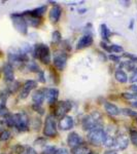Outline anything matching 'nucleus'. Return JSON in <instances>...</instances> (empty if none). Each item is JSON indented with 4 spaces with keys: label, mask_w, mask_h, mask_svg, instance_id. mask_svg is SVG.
Listing matches in <instances>:
<instances>
[{
    "label": "nucleus",
    "mask_w": 137,
    "mask_h": 154,
    "mask_svg": "<svg viewBox=\"0 0 137 154\" xmlns=\"http://www.w3.org/2000/svg\"><path fill=\"white\" fill-rule=\"evenodd\" d=\"M71 103L68 101L58 102L55 106V117H64L71 109Z\"/></svg>",
    "instance_id": "nucleus-8"
},
{
    "label": "nucleus",
    "mask_w": 137,
    "mask_h": 154,
    "mask_svg": "<svg viewBox=\"0 0 137 154\" xmlns=\"http://www.w3.org/2000/svg\"><path fill=\"white\" fill-rule=\"evenodd\" d=\"M11 131H2L1 134H0V140L3 141V142H4V141L9 140V139H11Z\"/></svg>",
    "instance_id": "nucleus-28"
},
{
    "label": "nucleus",
    "mask_w": 137,
    "mask_h": 154,
    "mask_svg": "<svg viewBox=\"0 0 137 154\" xmlns=\"http://www.w3.org/2000/svg\"><path fill=\"white\" fill-rule=\"evenodd\" d=\"M104 108H105L106 112L113 116L119 115V114L121 113V110L119 109V107L113 103H109V102H105V103H104Z\"/></svg>",
    "instance_id": "nucleus-19"
},
{
    "label": "nucleus",
    "mask_w": 137,
    "mask_h": 154,
    "mask_svg": "<svg viewBox=\"0 0 137 154\" xmlns=\"http://www.w3.org/2000/svg\"><path fill=\"white\" fill-rule=\"evenodd\" d=\"M43 135L46 137H55L57 135V122L56 117L53 114H49L46 116V120H44L43 125Z\"/></svg>",
    "instance_id": "nucleus-3"
},
{
    "label": "nucleus",
    "mask_w": 137,
    "mask_h": 154,
    "mask_svg": "<svg viewBox=\"0 0 137 154\" xmlns=\"http://www.w3.org/2000/svg\"><path fill=\"white\" fill-rule=\"evenodd\" d=\"M3 74H4V79H5L6 82L11 83L12 81H14V67H12L9 63H7L3 66Z\"/></svg>",
    "instance_id": "nucleus-13"
},
{
    "label": "nucleus",
    "mask_w": 137,
    "mask_h": 154,
    "mask_svg": "<svg viewBox=\"0 0 137 154\" xmlns=\"http://www.w3.org/2000/svg\"><path fill=\"white\" fill-rule=\"evenodd\" d=\"M46 89H39L32 95V101L34 103L33 105L41 106V104L43 103L44 99H46Z\"/></svg>",
    "instance_id": "nucleus-16"
},
{
    "label": "nucleus",
    "mask_w": 137,
    "mask_h": 154,
    "mask_svg": "<svg viewBox=\"0 0 137 154\" xmlns=\"http://www.w3.org/2000/svg\"><path fill=\"white\" fill-rule=\"evenodd\" d=\"M19 86H20V83L18 81H12V82L9 83L8 88H7V91H8L9 94L16 93V91L19 89Z\"/></svg>",
    "instance_id": "nucleus-24"
},
{
    "label": "nucleus",
    "mask_w": 137,
    "mask_h": 154,
    "mask_svg": "<svg viewBox=\"0 0 137 154\" xmlns=\"http://www.w3.org/2000/svg\"><path fill=\"white\" fill-rule=\"evenodd\" d=\"M62 14V8L59 5H54L52 7V9L49 11V19L52 23H57L59 21L60 17Z\"/></svg>",
    "instance_id": "nucleus-17"
},
{
    "label": "nucleus",
    "mask_w": 137,
    "mask_h": 154,
    "mask_svg": "<svg viewBox=\"0 0 137 154\" xmlns=\"http://www.w3.org/2000/svg\"><path fill=\"white\" fill-rule=\"evenodd\" d=\"M33 109L36 111V112H39L40 114L43 113V108L41 106H38V105H33Z\"/></svg>",
    "instance_id": "nucleus-40"
},
{
    "label": "nucleus",
    "mask_w": 137,
    "mask_h": 154,
    "mask_svg": "<svg viewBox=\"0 0 137 154\" xmlns=\"http://www.w3.org/2000/svg\"><path fill=\"white\" fill-rule=\"evenodd\" d=\"M12 18V24L14 27L17 29V31L21 34H27L28 32V25H27L26 19L24 18L23 14H11Z\"/></svg>",
    "instance_id": "nucleus-4"
},
{
    "label": "nucleus",
    "mask_w": 137,
    "mask_h": 154,
    "mask_svg": "<svg viewBox=\"0 0 137 154\" xmlns=\"http://www.w3.org/2000/svg\"><path fill=\"white\" fill-rule=\"evenodd\" d=\"M124 57H127V58H129V59L131 60V62H137V56H134V54L125 53V54H124Z\"/></svg>",
    "instance_id": "nucleus-37"
},
{
    "label": "nucleus",
    "mask_w": 137,
    "mask_h": 154,
    "mask_svg": "<svg viewBox=\"0 0 137 154\" xmlns=\"http://www.w3.org/2000/svg\"><path fill=\"white\" fill-rule=\"evenodd\" d=\"M109 59L113 60V61H114V62H116V63H119V57L113 56V54H110V56H109Z\"/></svg>",
    "instance_id": "nucleus-42"
},
{
    "label": "nucleus",
    "mask_w": 137,
    "mask_h": 154,
    "mask_svg": "<svg viewBox=\"0 0 137 154\" xmlns=\"http://www.w3.org/2000/svg\"><path fill=\"white\" fill-rule=\"evenodd\" d=\"M130 82L131 83H137V68H135L133 74L130 77Z\"/></svg>",
    "instance_id": "nucleus-34"
},
{
    "label": "nucleus",
    "mask_w": 137,
    "mask_h": 154,
    "mask_svg": "<svg viewBox=\"0 0 137 154\" xmlns=\"http://www.w3.org/2000/svg\"><path fill=\"white\" fill-rule=\"evenodd\" d=\"M62 39V36H61V33L59 31H55L53 33V41L55 42H60Z\"/></svg>",
    "instance_id": "nucleus-33"
},
{
    "label": "nucleus",
    "mask_w": 137,
    "mask_h": 154,
    "mask_svg": "<svg viewBox=\"0 0 137 154\" xmlns=\"http://www.w3.org/2000/svg\"><path fill=\"white\" fill-rule=\"evenodd\" d=\"M33 53H34V57L36 59H38L41 63L43 64H49L51 62V51H49V48L46 44H36L34 46L33 49Z\"/></svg>",
    "instance_id": "nucleus-2"
},
{
    "label": "nucleus",
    "mask_w": 137,
    "mask_h": 154,
    "mask_svg": "<svg viewBox=\"0 0 137 154\" xmlns=\"http://www.w3.org/2000/svg\"><path fill=\"white\" fill-rule=\"evenodd\" d=\"M55 152H56V148L54 146H48L42 150L41 154H55Z\"/></svg>",
    "instance_id": "nucleus-32"
},
{
    "label": "nucleus",
    "mask_w": 137,
    "mask_h": 154,
    "mask_svg": "<svg viewBox=\"0 0 137 154\" xmlns=\"http://www.w3.org/2000/svg\"><path fill=\"white\" fill-rule=\"evenodd\" d=\"M100 44H101L102 48H104V49H105L106 51H108V53H110V48H109V46L107 45V44L105 43V42H103V41H102Z\"/></svg>",
    "instance_id": "nucleus-41"
},
{
    "label": "nucleus",
    "mask_w": 137,
    "mask_h": 154,
    "mask_svg": "<svg viewBox=\"0 0 137 154\" xmlns=\"http://www.w3.org/2000/svg\"><path fill=\"white\" fill-rule=\"evenodd\" d=\"M105 135H106V133L102 130V128H97V130L91 131L88 134V140L92 145L99 146L103 143Z\"/></svg>",
    "instance_id": "nucleus-6"
},
{
    "label": "nucleus",
    "mask_w": 137,
    "mask_h": 154,
    "mask_svg": "<svg viewBox=\"0 0 137 154\" xmlns=\"http://www.w3.org/2000/svg\"><path fill=\"white\" fill-rule=\"evenodd\" d=\"M123 114H125L127 116H131V117H137V112L136 111H133L131 109H128V108H125L121 111Z\"/></svg>",
    "instance_id": "nucleus-29"
},
{
    "label": "nucleus",
    "mask_w": 137,
    "mask_h": 154,
    "mask_svg": "<svg viewBox=\"0 0 137 154\" xmlns=\"http://www.w3.org/2000/svg\"><path fill=\"white\" fill-rule=\"evenodd\" d=\"M131 105H132V107H135V108H137V101H133L131 103Z\"/></svg>",
    "instance_id": "nucleus-44"
},
{
    "label": "nucleus",
    "mask_w": 137,
    "mask_h": 154,
    "mask_svg": "<svg viewBox=\"0 0 137 154\" xmlns=\"http://www.w3.org/2000/svg\"><path fill=\"white\" fill-rule=\"evenodd\" d=\"M136 123H137V118H136Z\"/></svg>",
    "instance_id": "nucleus-47"
},
{
    "label": "nucleus",
    "mask_w": 137,
    "mask_h": 154,
    "mask_svg": "<svg viewBox=\"0 0 137 154\" xmlns=\"http://www.w3.org/2000/svg\"><path fill=\"white\" fill-rule=\"evenodd\" d=\"M101 115L98 112H94L91 115H88L83 120V128L84 131H93L101 128Z\"/></svg>",
    "instance_id": "nucleus-1"
},
{
    "label": "nucleus",
    "mask_w": 137,
    "mask_h": 154,
    "mask_svg": "<svg viewBox=\"0 0 137 154\" xmlns=\"http://www.w3.org/2000/svg\"><path fill=\"white\" fill-rule=\"evenodd\" d=\"M114 77H116V79L119 81V82L121 83H125L127 82V80H128V76H127L126 72L123 71L122 69H119L116 72V74H114Z\"/></svg>",
    "instance_id": "nucleus-20"
},
{
    "label": "nucleus",
    "mask_w": 137,
    "mask_h": 154,
    "mask_svg": "<svg viewBox=\"0 0 137 154\" xmlns=\"http://www.w3.org/2000/svg\"><path fill=\"white\" fill-rule=\"evenodd\" d=\"M92 43H93V37H92V35H90V34H86V35H84L78 40V45H76V48H78V49H84L86 48L91 46Z\"/></svg>",
    "instance_id": "nucleus-14"
},
{
    "label": "nucleus",
    "mask_w": 137,
    "mask_h": 154,
    "mask_svg": "<svg viewBox=\"0 0 137 154\" xmlns=\"http://www.w3.org/2000/svg\"><path fill=\"white\" fill-rule=\"evenodd\" d=\"M8 96H9V93L7 89L2 91L1 93H0V100H1L2 106H5V103H6V100H7V98H8Z\"/></svg>",
    "instance_id": "nucleus-26"
},
{
    "label": "nucleus",
    "mask_w": 137,
    "mask_h": 154,
    "mask_svg": "<svg viewBox=\"0 0 137 154\" xmlns=\"http://www.w3.org/2000/svg\"><path fill=\"white\" fill-rule=\"evenodd\" d=\"M54 66L57 68V70L59 71H63L66 67L67 64V54L66 53L62 51H58L54 54Z\"/></svg>",
    "instance_id": "nucleus-7"
},
{
    "label": "nucleus",
    "mask_w": 137,
    "mask_h": 154,
    "mask_svg": "<svg viewBox=\"0 0 137 154\" xmlns=\"http://www.w3.org/2000/svg\"><path fill=\"white\" fill-rule=\"evenodd\" d=\"M37 86V82L35 80H27L26 82L23 84V88H22L21 94H20V98L21 99H26L29 96L30 91L32 89H34Z\"/></svg>",
    "instance_id": "nucleus-10"
},
{
    "label": "nucleus",
    "mask_w": 137,
    "mask_h": 154,
    "mask_svg": "<svg viewBox=\"0 0 137 154\" xmlns=\"http://www.w3.org/2000/svg\"><path fill=\"white\" fill-rule=\"evenodd\" d=\"M67 143H68L69 147H71V149H74L78 146H81L83 144V139L81 137L78 135L75 131H72L68 135V138H67Z\"/></svg>",
    "instance_id": "nucleus-9"
},
{
    "label": "nucleus",
    "mask_w": 137,
    "mask_h": 154,
    "mask_svg": "<svg viewBox=\"0 0 137 154\" xmlns=\"http://www.w3.org/2000/svg\"><path fill=\"white\" fill-rule=\"evenodd\" d=\"M24 147L23 146H21V145H18V146H16V148H14V151H16V153H18V154H21V153H23L24 152Z\"/></svg>",
    "instance_id": "nucleus-39"
},
{
    "label": "nucleus",
    "mask_w": 137,
    "mask_h": 154,
    "mask_svg": "<svg viewBox=\"0 0 137 154\" xmlns=\"http://www.w3.org/2000/svg\"><path fill=\"white\" fill-rule=\"evenodd\" d=\"M109 48H110V53L111 51L113 53H122L124 51V48L118 44H111V45H109Z\"/></svg>",
    "instance_id": "nucleus-31"
},
{
    "label": "nucleus",
    "mask_w": 137,
    "mask_h": 154,
    "mask_svg": "<svg viewBox=\"0 0 137 154\" xmlns=\"http://www.w3.org/2000/svg\"><path fill=\"white\" fill-rule=\"evenodd\" d=\"M55 154H69V151L66 148H59L56 149V152Z\"/></svg>",
    "instance_id": "nucleus-36"
},
{
    "label": "nucleus",
    "mask_w": 137,
    "mask_h": 154,
    "mask_svg": "<svg viewBox=\"0 0 137 154\" xmlns=\"http://www.w3.org/2000/svg\"><path fill=\"white\" fill-rule=\"evenodd\" d=\"M114 139H116V138H113V136L106 134L105 137H104V140H103V143H102V145H104L105 147L113 148V145H114Z\"/></svg>",
    "instance_id": "nucleus-22"
},
{
    "label": "nucleus",
    "mask_w": 137,
    "mask_h": 154,
    "mask_svg": "<svg viewBox=\"0 0 137 154\" xmlns=\"http://www.w3.org/2000/svg\"><path fill=\"white\" fill-rule=\"evenodd\" d=\"M26 154H37V152L34 149L32 148H27V151H26Z\"/></svg>",
    "instance_id": "nucleus-43"
},
{
    "label": "nucleus",
    "mask_w": 137,
    "mask_h": 154,
    "mask_svg": "<svg viewBox=\"0 0 137 154\" xmlns=\"http://www.w3.org/2000/svg\"><path fill=\"white\" fill-rule=\"evenodd\" d=\"M23 16H27V14H23ZM27 20L29 21V24L31 25V26H33V27H37L39 25V23H40V19H39V18H34V17L28 16V19H27Z\"/></svg>",
    "instance_id": "nucleus-25"
},
{
    "label": "nucleus",
    "mask_w": 137,
    "mask_h": 154,
    "mask_svg": "<svg viewBox=\"0 0 137 154\" xmlns=\"http://www.w3.org/2000/svg\"><path fill=\"white\" fill-rule=\"evenodd\" d=\"M128 144H129V140L126 136L122 135L119 136L114 139V145H113V149L116 150H124L128 147Z\"/></svg>",
    "instance_id": "nucleus-11"
},
{
    "label": "nucleus",
    "mask_w": 137,
    "mask_h": 154,
    "mask_svg": "<svg viewBox=\"0 0 137 154\" xmlns=\"http://www.w3.org/2000/svg\"><path fill=\"white\" fill-rule=\"evenodd\" d=\"M59 97V91L57 88H49L46 91V98L49 104L53 105V104L57 103Z\"/></svg>",
    "instance_id": "nucleus-15"
},
{
    "label": "nucleus",
    "mask_w": 137,
    "mask_h": 154,
    "mask_svg": "<svg viewBox=\"0 0 137 154\" xmlns=\"http://www.w3.org/2000/svg\"><path fill=\"white\" fill-rule=\"evenodd\" d=\"M130 140L132 144L137 147V131L135 130L130 131Z\"/></svg>",
    "instance_id": "nucleus-30"
},
{
    "label": "nucleus",
    "mask_w": 137,
    "mask_h": 154,
    "mask_svg": "<svg viewBox=\"0 0 137 154\" xmlns=\"http://www.w3.org/2000/svg\"><path fill=\"white\" fill-rule=\"evenodd\" d=\"M7 114H8V111H7L6 107L0 105V116H5Z\"/></svg>",
    "instance_id": "nucleus-35"
},
{
    "label": "nucleus",
    "mask_w": 137,
    "mask_h": 154,
    "mask_svg": "<svg viewBox=\"0 0 137 154\" xmlns=\"http://www.w3.org/2000/svg\"><path fill=\"white\" fill-rule=\"evenodd\" d=\"M89 154H96V153H95V152H90Z\"/></svg>",
    "instance_id": "nucleus-46"
},
{
    "label": "nucleus",
    "mask_w": 137,
    "mask_h": 154,
    "mask_svg": "<svg viewBox=\"0 0 137 154\" xmlns=\"http://www.w3.org/2000/svg\"><path fill=\"white\" fill-rule=\"evenodd\" d=\"M27 67H28V69L31 72H37V73H38V72L40 71L38 65H37L35 62H28V65H27Z\"/></svg>",
    "instance_id": "nucleus-27"
},
{
    "label": "nucleus",
    "mask_w": 137,
    "mask_h": 154,
    "mask_svg": "<svg viewBox=\"0 0 137 154\" xmlns=\"http://www.w3.org/2000/svg\"><path fill=\"white\" fill-rule=\"evenodd\" d=\"M104 154H118V153L114 152V151H107V152H105Z\"/></svg>",
    "instance_id": "nucleus-45"
},
{
    "label": "nucleus",
    "mask_w": 137,
    "mask_h": 154,
    "mask_svg": "<svg viewBox=\"0 0 137 154\" xmlns=\"http://www.w3.org/2000/svg\"><path fill=\"white\" fill-rule=\"evenodd\" d=\"M38 80L40 81V82H42V83L46 82V79H44V73H43V71H42V70H40L38 72Z\"/></svg>",
    "instance_id": "nucleus-38"
},
{
    "label": "nucleus",
    "mask_w": 137,
    "mask_h": 154,
    "mask_svg": "<svg viewBox=\"0 0 137 154\" xmlns=\"http://www.w3.org/2000/svg\"><path fill=\"white\" fill-rule=\"evenodd\" d=\"M136 84H137V83H136Z\"/></svg>",
    "instance_id": "nucleus-48"
},
{
    "label": "nucleus",
    "mask_w": 137,
    "mask_h": 154,
    "mask_svg": "<svg viewBox=\"0 0 137 154\" xmlns=\"http://www.w3.org/2000/svg\"><path fill=\"white\" fill-rule=\"evenodd\" d=\"M14 126L19 131H26L29 128V118L26 113H17L14 114Z\"/></svg>",
    "instance_id": "nucleus-5"
},
{
    "label": "nucleus",
    "mask_w": 137,
    "mask_h": 154,
    "mask_svg": "<svg viewBox=\"0 0 137 154\" xmlns=\"http://www.w3.org/2000/svg\"><path fill=\"white\" fill-rule=\"evenodd\" d=\"M72 152H73V154H89L90 153V150L88 147H86V146H78V147L72 149Z\"/></svg>",
    "instance_id": "nucleus-23"
},
{
    "label": "nucleus",
    "mask_w": 137,
    "mask_h": 154,
    "mask_svg": "<svg viewBox=\"0 0 137 154\" xmlns=\"http://www.w3.org/2000/svg\"><path fill=\"white\" fill-rule=\"evenodd\" d=\"M74 125V121H73V118L71 116H64L60 119L59 121V128L60 130L62 131H68V130H71Z\"/></svg>",
    "instance_id": "nucleus-12"
},
{
    "label": "nucleus",
    "mask_w": 137,
    "mask_h": 154,
    "mask_svg": "<svg viewBox=\"0 0 137 154\" xmlns=\"http://www.w3.org/2000/svg\"><path fill=\"white\" fill-rule=\"evenodd\" d=\"M100 34H101V37L104 39V40L108 41L111 33H110V31H109V29L107 28V26H106L105 24H102L100 26Z\"/></svg>",
    "instance_id": "nucleus-21"
},
{
    "label": "nucleus",
    "mask_w": 137,
    "mask_h": 154,
    "mask_svg": "<svg viewBox=\"0 0 137 154\" xmlns=\"http://www.w3.org/2000/svg\"><path fill=\"white\" fill-rule=\"evenodd\" d=\"M46 11V5H43V6L38 7V8L33 9V11H25V12H23V14H27V16H30V17H34V18H39V19H40V17Z\"/></svg>",
    "instance_id": "nucleus-18"
}]
</instances>
